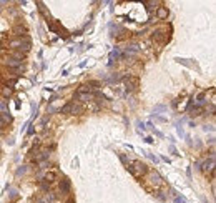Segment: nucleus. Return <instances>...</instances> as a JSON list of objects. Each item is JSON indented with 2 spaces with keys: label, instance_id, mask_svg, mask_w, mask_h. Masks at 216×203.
<instances>
[{
  "label": "nucleus",
  "instance_id": "obj_1",
  "mask_svg": "<svg viewBox=\"0 0 216 203\" xmlns=\"http://www.w3.org/2000/svg\"><path fill=\"white\" fill-rule=\"evenodd\" d=\"M10 47L12 49H19V50H23V52H28L30 50V40L28 39H20V40H13L12 43H10Z\"/></svg>",
  "mask_w": 216,
  "mask_h": 203
},
{
  "label": "nucleus",
  "instance_id": "obj_2",
  "mask_svg": "<svg viewBox=\"0 0 216 203\" xmlns=\"http://www.w3.org/2000/svg\"><path fill=\"white\" fill-rule=\"evenodd\" d=\"M68 112H81V106L75 105V102H70L68 105H65L63 108H62V113H68Z\"/></svg>",
  "mask_w": 216,
  "mask_h": 203
},
{
  "label": "nucleus",
  "instance_id": "obj_3",
  "mask_svg": "<svg viewBox=\"0 0 216 203\" xmlns=\"http://www.w3.org/2000/svg\"><path fill=\"white\" fill-rule=\"evenodd\" d=\"M60 190H62V193H68V190H70V180L68 178H63V180L60 182Z\"/></svg>",
  "mask_w": 216,
  "mask_h": 203
},
{
  "label": "nucleus",
  "instance_id": "obj_4",
  "mask_svg": "<svg viewBox=\"0 0 216 203\" xmlns=\"http://www.w3.org/2000/svg\"><path fill=\"white\" fill-rule=\"evenodd\" d=\"M20 63H22V62L15 60V58H9V60H7V65H9V67H13V68H19Z\"/></svg>",
  "mask_w": 216,
  "mask_h": 203
},
{
  "label": "nucleus",
  "instance_id": "obj_5",
  "mask_svg": "<svg viewBox=\"0 0 216 203\" xmlns=\"http://www.w3.org/2000/svg\"><path fill=\"white\" fill-rule=\"evenodd\" d=\"M55 178H57V173H55V172H48V173L45 175V182H48V185L52 183Z\"/></svg>",
  "mask_w": 216,
  "mask_h": 203
},
{
  "label": "nucleus",
  "instance_id": "obj_6",
  "mask_svg": "<svg viewBox=\"0 0 216 203\" xmlns=\"http://www.w3.org/2000/svg\"><path fill=\"white\" fill-rule=\"evenodd\" d=\"M158 17H160V19H166L168 17V10L166 9H160L158 10Z\"/></svg>",
  "mask_w": 216,
  "mask_h": 203
},
{
  "label": "nucleus",
  "instance_id": "obj_7",
  "mask_svg": "<svg viewBox=\"0 0 216 203\" xmlns=\"http://www.w3.org/2000/svg\"><path fill=\"white\" fill-rule=\"evenodd\" d=\"M3 95H5V97H10V95H12V90H10V88H5V90H3Z\"/></svg>",
  "mask_w": 216,
  "mask_h": 203
}]
</instances>
